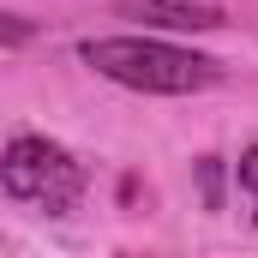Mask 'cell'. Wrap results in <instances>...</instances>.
Returning a JSON list of instances; mask_svg holds the SVG:
<instances>
[{
  "label": "cell",
  "mask_w": 258,
  "mask_h": 258,
  "mask_svg": "<svg viewBox=\"0 0 258 258\" xmlns=\"http://www.w3.org/2000/svg\"><path fill=\"white\" fill-rule=\"evenodd\" d=\"M78 54L102 78H114L126 90H144V96H186V90H204V84L222 78V66L210 54L174 48V42H150V36H90Z\"/></svg>",
  "instance_id": "cell-1"
},
{
  "label": "cell",
  "mask_w": 258,
  "mask_h": 258,
  "mask_svg": "<svg viewBox=\"0 0 258 258\" xmlns=\"http://www.w3.org/2000/svg\"><path fill=\"white\" fill-rule=\"evenodd\" d=\"M0 186L24 204H42V210H72L84 192V162H72L60 144L48 138H12L6 156H0Z\"/></svg>",
  "instance_id": "cell-2"
},
{
  "label": "cell",
  "mask_w": 258,
  "mask_h": 258,
  "mask_svg": "<svg viewBox=\"0 0 258 258\" xmlns=\"http://www.w3.org/2000/svg\"><path fill=\"white\" fill-rule=\"evenodd\" d=\"M120 18H144L156 30H222L228 12L222 6H198V0H114Z\"/></svg>",
  "instance_id": "cell-3"
},
{
  "label": "cell",
  "mask_w": 258,
  "mask_h": 258,
  "mask_svg": "<svg viewBox=\"0 0 258 258\" xmlns=\"http://www.w3.org/2000/svg\"><path fill=\"white\" fill-rule=\"evenodd\" d=\"M36 36V24L30 18H18V12H0V48H12V42H30Z\"/></svg>",
  "instance_id": "cell-4"
},
{
  "label": "cell",
  "mask_w": 258,
  "mask_h": 258,
  "mask_svg": "<svg viewBox=\"0 0 258 258\" xmlns=\"http://www.w3.org/2000/svg\"><path fill=\"white\" fill-rule=\"evenodd\" d=\"M204 204H210V210L222 204V168H216V156L204 162Z\"/></svg>",
  "instance_id": "cell-5"
},
{
  "label": "cell",
  "mask_w": 258,
  "mask_h": 258,
  "mask_svg": "<svg viewBox=\"0 0 258 258\" xmlns=\"http://www.w3.org/2000/svg\"><path fill=\"white\" fill-rule=\"evenodd\" d=\"M234 174H240V186H246V192H258V144L240 156V162H234Z\"/></svg>",
  "instance_id": "cell-6"
},
{
  "label": "cell",
  "mask_w": 258,
  "mask_h": 258,
  "mask_svg": "<svg viewBox=\"0 0 258 258\" xmlns=\"http://www.w3.org/2000/svg\"><path fill=\"white\" fill-rule=\"evenodd\" d=\"M252 222H258V210H252Z\"/></svg>",
  "instance_id": "cell-7"
}]
</instances>
